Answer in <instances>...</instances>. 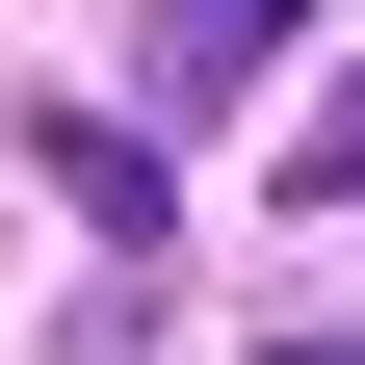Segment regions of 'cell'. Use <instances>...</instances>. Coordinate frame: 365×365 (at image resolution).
<instances>
[{"instance_id":"obj_1","label":"cell","mask_w":365,"mask_h":365,"mask_svg":"<svg viewBox=\"0 0 365 365\" xmlns=\"http://www.w3.org/2000/svg\"><path fill=\"white\" fill-rule=\"evenodd\" d=\"M53 182H78V235H105V261H157V209H182V182H157V157H130V130H105V105H78V130H53Z\"/></svg>"},{"instance_id":"obj_2","label":"cell","mask_w":365,"mask_h":365,"mask_svg":"<svg viewBox=\"0 0 365 365\" xmlns=\"http://www.w3.org/2000/svg\"><path fill=\"white\" fill-rule=\"evenodd\" d=\"M261 26H287V0H157V78L209 105V78H261Z\"/></svg>"},{"instance_id":"obj_3","label":"cell","mask_w":365,"mask_h":365,"mask_svg":"<svg viewBox=\"0 0 365 365\" xmlns=\"http://www.w3.org/2000/svg\"><path fill=\"white\" fill-rule=\"evenodd\" d=\"M287 365H365V339H287Z\"/></svg>"}]
</instances>
